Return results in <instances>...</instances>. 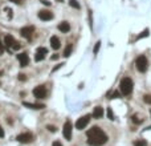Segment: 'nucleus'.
Here are the masks:
<instances>
[{"instance_id": "f257e3e1", "label": "nucleus", "mask_w": 151, "mask_h": 146, "mask_svg": "<svg viewBox=\"0 0 151 146\" xmlns=\"http://www.w3.org/2000/svg\"><path fill=\"white\" fill-rule=\"evenodd\" d=\"M88 143L92 146H102L107 142V134L103 130H101L98 126H93L86 132Z\"/></svg>"}, {"instance_id": "f03ea898", "label": "nucleus", "mask_w": 151, "mask_h": 146, "mask_svg": "<svg viewBox=\"0 0 151 146\" xmlns=\"http://www.w3.org/2000/svg\"><path fill=\"white\" fill-rule=\"evenodd\" d=\"M133 88H134V84H133V80L130 77H123L119 82V91L121 94L123 96H130L133 93Z\"/></svg>"}, {"instance_id": "7ed1b4c3", "label": "nucleus", "mask_w": 151, "mask_h": 146, "mask_svg": "<svg viewBox=\"0 0 151 146\" xmlns=\"http://www.w3.org/2000/svg\"><path fill=\"white\" fill-rule=\"evenodd\" d=\"M135 65H137V69L141 73L146 72L148 68V61H147V59H146V56H143V55L138 56L137 61H135Z\"/></svg>"}, {"instance_id": "20e7f679", "label": "nucleus", "mask_w": 151, "mask_h": 146, "mask_svg": "<svg viewBox=\"0 0 151 146\" xmlns=\"http://www.w3.org/2000/svg\"><path fill=\"white\" fill-rule=\"evenodd\" d=\"M47 94H48V92H47V88H45L44 85H38V87H36L33 89V96L36 98H38V100L45 98L47 97Z\"/></svg>"}, {"instance_id": "39448f33", "label": "nucleus", "mask_w": 151, "mask_h": 146, "mask_svg": "<svg viewBox=\"0 0 151 146\" xmlns=\"http://www.w3.org/2000/svg\"><path fill=\"white\" fill-rule=\"evenodd\" d=\"M90 117H92L90 114H86V116H84V117H80V118L77 120V122H76V128L80 129V130L85 129L86 126H88V124L90 122Z\"/></svg>"}, {"instance_id": "423d86ee", "label": "nucleus", "mask_w": 151, "mask_h": 146, "mask_svg": "<svg viewBox=\"0 0 151 146\" xmlns=\"http://www.w3.org/2000/svg\"><path fill=\"white\" fill-rule=\"evenodd\" d=\"M72 130H73L72 122L66 121L65 124H64V130H62V133H64V137H65L66 141H70V138H72Z\"/></svg>"}, {"instance_id": "0eeeda50", "label": "nucleus", "mask_w": 151, "mask_h": 146, "mask_svg": "<svg viewBox=\"0 0 151 146\" xmlns=\"http://www.w3.org/2000/svg\"><path fill=\"white\" fill-rule=\"evenodd\" d=\"M16 139L21 143H29V142L33 141V134H32V133H28V132L27 133H21V134L17 136Z\"/></svg>"}, {"instance_id": "6e6552de", "label": "nucleus", "mask_w": 151, "mask_h": 146, "mask_svg": "<svg viewBox=\"0 0 151 146\" xmlns=\"http://www.w3.org/2000/svg\"><path fill=\"white\" fill-rule=\"evenodd\" d=\"M33 32H34L33 27H23L20 29V35L24 39H31L32 35H33Z\"/></svg>"}, {"instance_id": "1a4fd4ad", "label": "nucleus", "mask_w": 151, "mask_h": 146, "mask_svg": "<svg viewBox=\"0 0 151 146\" xmlns=\"http://www.w3.org/2000/svg\"><path fill=\"white\" fill-rule=\"evenodd\" d=\"M48 53V51H47V48H37V51H36V55H34V61H42V60L45 59V55Z\"/></svg>"}, {"instance_id": "9d476101", "label": "nucleus", "mask_w": 151, "mask_h": 146, "mask_svg": "<svg viewBox=\"0 0 151 146\" xmlns=\"http://www.w3.org/2000/svg\"><path fill=\"white\" fill-rule=\"evenodd\" d=\"M38 18L44 21H48V20H52V19H53V14L48 9H42L38 12Z\"/></svg>"}, {"instance_id": "9b49d317", "label": "nucleus", "mask_w": 151, "mask_h": 146, "mask_svg": "<svg viewBox=\"0 0 151 146\" xmlns=\"http://www.w3.org/2000/svg\"><path fill=\"white\" fill-rule=\"evenodd\" d=\"M17 60H19V63H20V65L24 68V66L28 65V63H29V59H28V55L25 52L23 53H19L17 55Z\"/></svg>"}, {"instance_id": "f8f14e48", "label": "nucleus", "mask_w": 151, "mask_h": 146, "mask_svg": "<svg viewBox=\"0 0 151 146\" xmlns=\"http://www.w3.org/2000/svg\"><path fill=\"white\" fill-rule=\"evenodd\" d=\"M16 40L13 39V36H11V35H7L5 37H4V44H5V47L7 48H12L13 49V47L16 45Z\"/></svg>"}, {"instance_id": "ddd939ff", "label": "nucleus", "mask_w": 151, "mask_h": 146, "mask_svg": "<svg viewBox=\"0 0 151 146\" xmlns=\"http://www.w3.org/2000/svg\"><path fill=\"white\" fill-rule=\"evenodd\" d=\"M49 43H51V47L55 49V51H57V49L61 48V43H60V39L57 37V36H52Z\"/></svg>"}, {"instance_id": "4468645a", "label": "nucleus", "mask_w": 151, "mask_h": 146, "mask_svg": "<svg viewBox=\"0 0 151 146\" xmlns=\"http://www.w3.org/2000/svg\"><path fill=\"white\" fill-rule=\"evenodd\" d=\"M103 117V108L101 106H96V108L93 109V118L96 120H100Z\"/></svg>"}, {"instance_id": "2eb2a0df", "label": "nucleus", "mask_w": 151, "mask_h": 146, "mask_svg": "<svg viewBox=\"0 0 151 146\" xmlns=\"http://www.w3.org/2000/svg\"><path fill=\"white\" fill-rule=\"evenodd\" d=\"M59 31L61 32V33H68L69 31H70V24H69L68 21H62V23H60L59 24Z\"/></svg>"}, {"instance_id": "dca6fc26", "label": "nucleus", "mask_w": 151, "mask_h": 146, "mask_svg": "<svg viewBox=\"0 0 151 146\" xmlns=\"http://www.w3.org/2000/svg\"><path fill=\"white\" fill-rule=\"evenodd\" d=\"M23 105L24 106H27V108H31V109H44L45 108V105H42V104H32V102H23Z\"/></svg>"}, {"instance_id": "f3484780", "label": "nucleus", "mask_w": 151, "mask_h": 146, "mask_svg": "<svg viewBox=\"0 0 151 146\" xmlns=\"http://www.w3.org/2000/svg\"><path fill=\"white\" fill-rule=\"evenodd\" d=\"M70 55H72V44H68L66 48L64 49V56H65V57H69Z\"/></svg>"}, {"instance_id": "a211bd4d", "label": "nucleus", "mask_w": 151, "mask_h": 146, "mask_svg": "<svg viewBox=\"0 0 151 146\" xmlns=\"http://www.w3.org/2000/svg\"><path fill=\"white\" fill-rule=\"evenodd\" d=\"M69 5L73 7V8H76V9H80V8H81V5L78 4L77 0H69Z\"/></svg>"}, {"instance_id": "6ab92c4d", "label": "nucleus", "mask_w": 151, "mask_h": 146, "mask_svg": "<svg viewBox=\"0 0 151 146\" xmlns=\"http://www.w3.org/2000/svg\"><path fill=\"white\" fill-rule=\"evenodd\" d=\"M134 146H147V142L146 139H137L134 141Z\"/></svg>"}, {"instance_id": "aec40b11", "label": "nucleus", "mask_w": 151, "mask_h": 146, "mask_svg": "<svg viewBox=\"0 0 151 146\" xmlns=\"http://www.w3.org/2000/svg\"><path fill=\"white\" fill-rule=\"evenodd\" d=\"M131 121L134 122V124H137V125H139V124H142V120H139L138 118V116H133V117H131Z\"/></svg>"}, {"instance_id": "412c9836", "label": "nucleus", "mask_w": 151, "mask_h": 146, "mask_svg": "<svg viewBox=\"0 0 151 146\" xmlns=\"http://www.w3.org/2000/svg\"><path fill=\"white\" fill-rule=\"evenodd\" d=\"M100 47H101V41H97V44L94 45V49H93V53H94V55H97V53H98V51H100Z\"/></svg>"}, {"instance_id": "4be33fe9", "label": "nucleus", "mask_w": 151, "mask_h": 146, "mask_svg": "<svg viewBox=\"0 0 151 146\" xmlns=\"http://www.w3.org/2000/svg\"><path fill=\"white\" fill-rule=\"evenodd\" d=\"M107 118L111 120V121L114 120V114H113V110H111V108H107Z\"/></svg>"}, {"instance_id": "5701e85b", "label": "nucleus", "mask_w": 151, "mask_h": 146, "mask_svg": "<svg viewBox=\"0 0 151 146\" xmlns=\"http://www.w3.org/2000/svg\"><path fill=\"white\" fill-rule=\"evenodd\" d=\"M143 101L146 102V104L151 105V94H146V96L143 97Z\"/></svg>"}, {"instance_id": "b1692460", "label": "nucleus", "mask_w": 151, "mask_h": 146, "mask_svg": "<svg viewBox=\"0 0 151 146\" xmlns=\"http://www.w3.org/2000/svg\"><path fill=\"white\" fill-rule=\"evenodd\" d=\"M121 94H119V92H113V93H110L109 94V98H118Z\"/></svg>"}, {"instance_id": "393cba45", "label": "nucleus", "mask_w": 151, "mask_h": 146, "mask_svg": "<svg viewBox=\"0 0 151 146\" xmlns=\"http://www.w3.org/2000/svg\"><path fill=\"white\" fill-rule=\"evenodd\" d=\"M147 36H148V29H144V31L142 32L141 35L138 36V39H142V37H147Z\"/></svg>"}, {"instance_id": "a878e982", "label": "nucleus", "mask_w": 151, "mask_h": 146, "mask_svg": "<svg viewBox=\"0 0 151 146\" xmlns=\"http://www.w3.org/2000/svg\"><path fill=\"white\" fill-rule=\"evenodd\" d=\"M47 129H48L49 132H52V133L57 132V128H56V126H53V125H47Z\"/></svg>"}, {"instance_id": "bb28decb", "label": "nucleus", "mask_w": 151, "mask_h": 146, "mask_svg": "<svg viewBox=\"0 0 151 146\" xmlns=\"http://www.w3.org/2000/svg\"><path fill=\"white\" fill-rule=\"evenodd\" d=\"M9 1H12V3H16V4H23V1H24V0H9Z\"/></svg>"}, {"instance_id": "cd10ccee", "label": "nucleus", "mask_w": 151, "mask_h": 146, "mask_svg": "<svg viewBox=\"0 0 151 146\" xmlns=\"http://www.w3.org/2000/svg\"><path fill=\"white\" fill-rule=\"evenodd\" d=\"M3 52H4V45L1 44V41H0V56L3 55Z\"/></svg>"}, {"instance_id": "c85d7f7f", "label": "nucleus", "mask_w": 151, "mask_h": 146, "mask_svg": "<svg viewBox=\"0 0 151 146\" xmlns=\"http://www.w3.org/2000/svg\"><path fill=\"white\" fill-rule=\"evenodd\" d=\"M19 80H21V81H25V74H19V77H17Z\"/></svg>"}, {"instance_id": "c756f323", "label": "nucleus", "mask_w": 151, "mask_h": 146, "mask_svg": "<svg viewBox=\"0 0 151 146\" xmlns=\"http://www.w3.org/2000/svg\"><path fill=\"white\" fill-rule=\"evenodd\" d=\"M41 3L44 5H51V1H48V0H41Z\"/></svg>"}, {"instance_id": "7c9ffc66", "label": "nucleus", "mask_w": 151, "mask_h": 146, "mask_svg": "<svg viewBox=\"0 0 151 146\" xmlns=\"http://www.w3.org/2000/svg\"><path fill=\"white\" fill-rule=\"evenodd\" d=\"M53 146H62V143L60 142V141H55V142H53Z\"/></svg>"}, {"instance_id": "2f4dec72", "label": "nucleus", "mask_w": 151, "mask_h": 146, "mask_svg": "<svg viewBox=\"0 0 151 146\" xmlns=\"http://www.w3.org/2000/svg\"><path fill=\"white\" fill-rule=\"evenodd\" d=\"M4 137V130H3V128L0 126V138H3Z\"/></svg>"}, {"instance_id": "473e14b6", "label": "nucleus", "mask_w": 151, "mask_h": 146, "mask_svg": "<svg viewBox=\"0 0 151 146\" xmlns=\"http://www.w3.org/2000/svg\"><path fill=\"white\" fill-rule=\"evenodd\" d=\"M59 57H60V56L57 55V53H56V55H53V56H52V60H57Z\"/></svg>"}, {"instance_id": "72a5a7b5", "label": "nucleus", "mask_w": 151, "mask_h": 146, "mask_svg": "<svg viewBox=\"0 0 151 146\" xmlns=\"http://www.w3.org/2000/svg\"><path fill=\"white\" fill-rule=\"evenodd\" d=\"M59 1H62V0H59Z\"/></svg>"}]
</instances>
